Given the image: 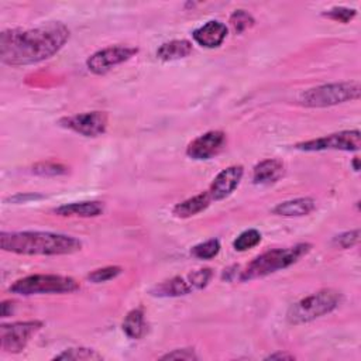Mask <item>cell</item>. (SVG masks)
I'll return each mask as SVG.
<instances>
[{"instance_id":"32","label":"cell","mask_w":361,"mask_h":361,"mask_svg":"<svg viewBox=\"0 0 361 361\" xmlns=\"http://www.w3.org/2000/svg\"><path fill=\"white\" fill-rule=\"evenodd\" d=\"M14 303L11 300H3L1 302V317H8L13 313Z\"/></svg>"},{"instance_id":"27","label":"cell","mask_w":361,"mask_h":361,"mask_svg":"<svg viewBox=\"0 0 361 361\" xmlns=\"http://www.w3.org/2000/svg\"><path fill=\"white\" fill-rule=\"evenodd\" d=\"M326 18H330L333 21H338L343 24L350 23L355 16H357V10L355 8H350V7H343V6H336L331 7L326 11H323L322 14Z\"/></svg>"},{"instance_id":"18","label":"cell","mask_w":361,"mask_h":361,"mask_svg":"<svg viewBox=\"0 0 361 361\" xmlns=\"http://www.w3.org/2000/svg\"><path fill=\"white\" fill-rule=\"evenodd\" d=\"M212 203H213L212 199L209 197L207 192L204 190L202 193H197V195L175 204L172 209V214L178 219H189V217H193V216L204 212Z\"/></svg>"},{"instance_id":"17","label":"cell","mask_w":361,"mask_h":361,"mask_svg":"<svg viewBox=\"0 0 361 361\" xmlns=\"http://www.w3.org/2000/svg\"><path fill=\"white\" fill-rule=\"evenodd\" d=\"M193 292V288L188 279V276H173L166 281L157 283L151 289L152 296L158 298H179Z\"/></svg>"},{"instance_id":"10","label":"cell","mask_w":361,"mask_h":361,"mask_svg":"<svg viewBox=\"0 0 361 361\" xmlns=\"http://www.w3.org/2000/svg\"><path fill=\"white\" fill-rule=\"evenodd\" d=\"M59 124L68 130H72L76 134L94 138L106 133L109 117L104 111L94 110L62 117L59 120Z\"/></svg>"},{"instance_id":"11","label":"cell","mask_w":361,"mask_h":361,"mask_svg":"<svg viewBox=\"0 0 361 361\" xmlns=\"http://www.w3.org/2000/svg\"><path fill=\"white\" fill-rule=\"evenodd\" d=\"M226 144V133L212 130L190 141L186 147V155L195 161H207L217 157L224 149Z\"/></svg>"},{"instance_id":"33","label":"cell","mask_w":361,"mask_h":361,"mask_svg":"<svg viewBox=\"0 0 361 361\" xmlns=\"http://www.w3.org/2000/svg\"><path fill=\"white\" fill-rule=\"evenodd\" d=\"M265 360H295V357L292 354H288V353L276 351V353H272V354L267 355Z\"/></svg>"},{"instance_id":"30","label":"cell","mask_w":361,"mask_h":361,"mask_svg":"<svg viewBox=\"0 0 361 361\" xmlns=\"http://www.w3.org/2000/svg\"><path fill=\"white\" fill-rule=\"evenodd\" d=\"M161 360H185V361H192L197 360V355L193 348H175L164 355H161Z\"/></svg>"},{"instance_id":"5","label":"cell","mask_w":361,"mask_h":361,"mask_svg":"<svg viewBox=\"0 0 361 361\" xmlns=\"http://www.w3.org/2000/svg\"><path fill=\"white\" fill-rule=\"evenodd\" d=\"M361 85L357 80L320 85L300 93L299 103L305 107H330L351 100H358Z\"/></svg>"},{"instance_id":"25","label":"cell","mask_w":361,"mask_h":361,"mask_svg":"<svg viewBox=\"0 0 361 361\" xmlns=\"http://www.w3.org/2000/svg\"><path fill=\"white\" fill-rule=\"evenodd\" d=\"M230 25L233 27V30L237 32V34H241L244 32L245 30L251 28L255 23L254 17L245 11V10H235L233 11V14L230 16V20H228Z\"/></svg>"},{"instance_id":"13","label":"cell","mask_w":361,"mask_h":361,"mask_svg":"<svg viewBox=\"0 0 361 361\" xmlns=\"http://www.w3.org/2000/svg\"><path fill=\"white\" fill-rule=\"evenodd\" d=\"M227 32H228V28L226 27V24L217 20H210L203 25H200L199 28H196L192 32V37L195 42H197L200 47L212 49L223 44V41L227 37Z\"/></svg>"},{"instance_id":"15","label":"cell","mask_w":361,"mask_h":361,"mask_svg":"<svg viewBox=\"0 0 361 361\" xmlns=\"http://www.w3.org/2000/svg\"><path fill=\"white\" fill-rule=\"evenodd\" d=\"M285 172V165L281 159L267 158L258 162L252 169V182L255 185H272L278 182Z\"/></svg>"},{"instance_id":"22","label":"cell","mask_w":361,"mask_h":361,"mask_svg":"<svg viewBox=\"0 0 361 361\" xmlns=\"http://www.w3.org/2000/svg\"><path fill=\"white\" fill-rule=\"evenodd\" d=\"M261 233L255 228H248L245 231H243L234 241H233V248L235 251H247L255 245H258L261 243Z\"/></svg>"},{"instance_id":"19","label":"cell","mask_w":361,"mask_h":361,"mask_svg":"<svg viewBox=\"0 0 361 361\" xmlns=\"http://www.w3.org/2000/svg\"><path fill=\"white\" fill-rule=\"evenodd\" d=\"M193 51V45L188 39H172L168 42H164L158 49H157V56L161 61L171 62V61H178L189 56Z\"/></svg>"},{"instance_id":"24","label":"cell","mask_w":361,"mask_h":361,"mask_svg":"<svg viewBox=\"0 0 361 361\" xmlns=\"http://www.w3.org/2000/svg\"><path fill=\"white\" fill-rule=\"evenodd\" d=\"M121 272H123L121 267L109 265V267L93 269L92 272L87 274V279L93 283H103V282H109V281L117 278L118 275H121Z\"/></svg>"},{"instance_id":"9","label":"cell","mask_w":361,"mask_h":361,"mask_svg":"<svg viewBox=\"0 0 361 361\" xmlns=\"http://www.w3.org/2000/svg\"><path fill=\"white\" fill-rule=\"evenodd\" d=\"M138 52L137 47L113 45L96 51L86 59L87 69L94 75H104L114 66L131 59Z\"/></svg>"},{"instance_id":"31","label":"cell","mask_w":361,"mask_h":361,"mask_svg":"<svg viewBox=\"0 0 361 361\" xmlns=\"http://www.w3.org/2000/svg\"><path fill=\"white\" fill-rule=\"evenodd\" d=\"M39 197H42V196H41V195H32V193H25V195L18 193V195L10 197V202H14V203H25V202H28V200H31V199H39Z\"/></svg>"},{"instance_id":"20","label":"cell","mask_w":361,"mask_h":361,"mask_svg":"<svg viewBox=\"0 0 361 361\" xmlns=\"http://www.w3.org/2000/svg\"><path fill=\"white\" fill-rule=\"evenodd\" d=\"M121 329L128 338H133V340L142 338L144 334L147 333V322H145V314L142 307H135L130 310L121 323Z\"/></svg>"},{"instance_id":"4","label":"cell","mask_w":361,"mask_h":361,"mask_svg":"<svg viewBox=\"0 0 361 361\" xmlns=\"http://www.w3.org/2000/svg\"><path fill=\"white\" fill-rule=\"evenodd\" d=\"M343 300V295L337 289L326 288L320 289L309 296L302 298L289 306L286 312V320L290 324H303L313 322L331 313Z\"/></svg>"},{"instance_id":"34","label":"cell","mask_w":361,"mask_h":361,"mask_svg":"<svg viewBox=\"0 0 361 361\" xmlns=\"http://www.w3.org/2000/svg\"><path fill=\"white\" fill-rule=\"evenodd\" d=\"M237 269H238V267H235V265H234V267H230V268H227V269H224V272H223V275H221V279H223V281H224V279H226V281H231L233 278L238 276L237 272H235Z\"/></svg>"},{"instance_id":"21","label":"cell","mask_w":361,"mask_h":361,"mask_svg":"<svg viewBox=\"0 0 361 361\" xmlns=\"http://www.w3.org/2000/svg\"><path fill=\"white\" fill-rule=\"evenodd\" d=\"M52 360H65V361H96L103 360V355L99 354L96 350L86 348V347H73L66 348L62 353L56 354Z\"/></svg>"},{"instance_id":"7","label":"cell","mask_w":361,"mask_h":361,"mask_svg":"<svg viewBox=\"0 0 361 361\" xmlns=\"http://www.w3.org/2000/svg\"><path fill=\"white\" fill-rule=\"evenodd\" d=\"M361 147L360 130H343L319 138L302 141L293 145L295 149L305 152L316 151H358Z\"/></svg>"},{"instance_id":"35","label":"cell","mask_w":361,"mask_h":361,"mask_svg":"<svg viewBox=\"0 0 361 361\" xmlns=\"http://www.w3.org/2000/svg\"><path fill=\"white\" fill-rule=\"evenodd\" d=\"M353 166H354V171H355V172L360 171V158H358V157H354V159H353Z\"/></svg>"},{"instance_id":"12","label":"cell","mask_w":361,"mask_h":361,"mask_svg":"<svg viewBox=\"0 0 361 361\" xmlns=\"http://www.w3.org/2000/svg\"><path fill=\"white\" fill-rule=\"evenodd\" d=\"M243 175L244 168L241 165H231L220 171L206 190L212 202H219L228 197L240 185Z\"/></svg>"},{"instance_id":"29","label":"cell","mask_w":361,"mask_h":361,"mask_svg":"<svg viewBox=\"0 0 361 361\" xmlns=\"http://www.w3.org/2000/svg\"><path fill=\"white\" fill-rule=\"evenodd\" d=\"M358 241H360V230L358 228L344 231V233H340L333 237V245L338 247L341 250L351 248V247L357 245Z\"/></svg>"},{"instance_id":"16","label":"cell","mask_w":361,"mask_h":361,"mask_svg":"<svg viewBox=\"0 0 361 361\" xmlns=\"http://www.w3.org/2000/svg\"><path fill=\"white\" fill-rule=\"evenodd\" d=\"M316 209V200L312 197H296L285 200L272 207V213L282 217H302Z\"/></svg>"},{"instance_id":"14","label":"cell","mask_w":361,"mask_h":361,"mask_svg":"<svg viewBox=\"0 0 361 361\" xmlns=\"http://www.w3.org/2000/svg\"><path fill=\"white\" fill-rule=\"evenodd\" d=\"M56 216L61 217H97L103 214L104 204L99 200H85V202H73L58 206L52 210Z\"/></svg>"},{"instance_id":"6","label":"cell","mask_w":361,"mask_h":361,"mask_svg":"<svg viewBox=\"0 0 361 361\" xmlns=\"http://www.w3.org/2000/svg\"><path fill=\"white\" fill-rule=\"evenodd\" d=\"M80 288L79 282L71 276L55 274H34L17 279L8 288L11 293L21 296L45 293H71Z\"/></svg>"},{"instance_id":"3","label":"cell","mask_w":361,"mask_h":361,"mask_svg":"<svg viewBox=\"0 0 361 361\" xmlns=\"http://www.w3.org/2000/svg\"><path fill=\"white\" fill-rule=\"evenodd\" d=\"M310 250L312 244L309 243H299L290 247L268 250L257 255L252 261H250L247 267L243 271H240L238 279L241 282L254 281L258 278L268 276L276 271L289 268L290 265L296 264L302 257L307 255Z\"/></svg>"},{"instance_id":"23","label":"cell","mask_w":361,"mask_h":361,"mask_svg":"<svg viewBox=\"0 0 361 361\" xmlns=\"http://www.w3.org/2000/svg\"><path fill=\"white\" fill-rule=\"evenodd\" d=\"M220 251V241L217 238H210L200 244L192 247L190 254L197 259H212Z\"/></svg>"},{"instance_id":"8","label":"cell","mask_w":361,"mask_h":361,"mask_svg":"<svg viewBox=\"0 0 361 361\" xmlns=\"http://www.w3.org/2000/svg\"><path fill=\"white\" fill-rule=\"evenodd\" d=\"M44 323L39 320L14 322L0 326V347L4 353L18 354L21 353L32 336H35Z\"/></svg>"},{"instance_id":"26","label":"cell","mask_w":361,"mask_h":361,"mask_svg":"<svg viewBox=\"0 0 361 361\" xmlns=\"http://www.w3.org/2000/svg\"><path fill=\"white\" fill-rule=\"evenodd\" d=\"M32 172L39 176H59L68 173V168L59 162L54 161H45L38 162L32 166Z\"/></svg>"},{"instance_id":"28","label":"cell","mask_w":361,"mask_h":361,"mask_svg":"<svg viewBox=\"0 0 361 361\" xmlns=\"http://www.w3.org/2000/svg\"><path fill=\"white\" fill-rule=\"evenodd\" d=\"M212 278H213V271L210 268H200L188 275V279L193 288V292L204 289L212 281Z\"/></svg>"},{"instance_id":"1","label":"cell","mask_w":361,"mask_h":361,"mask_svg":"<svg viewBox=\"0 0 361 361\" xmlns=\"http://www.w3.org/2000/svg\"><path fill=\"white\" fill-rule=\"evenodd\" d=\"M69 28L49 21L32 28H11L0 34V59L10 66L32 65L54 56L69 39Z\"/></svg>"},{"instance_id":"2","label":"cell","mask_w":361,"mask_h":361,"mask_svg":"<svg viewBox=\"0 0 361 361\" xmlns=\"http://www.w3.org/2000/svg\"><path fill=\"white\" fill-rule=\"evenodd\" d=\"M3 251L18 255H69L80 251L82 241L73 235L52 231H1Z\"/></svg>"}]
</instances>
